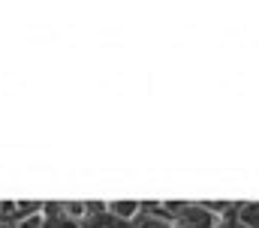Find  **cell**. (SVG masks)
I'll return each instance as SVG.
<instances>
[{
  "label": "cell",
  "instance_id": "obj_1",
  "mask_svg": "<svg viewBox=\"0 0 259 228\" xmlns=\"http://www.w3.org/2000/svg\"><path fill=\"white\" fill-rule=\"evenodd\" d=\"M223 219H217L202 201H184L178 207V213L172 216V225L175 228H217Z\"/></svg>",
  "mask_w": 259,
  "mask_h": 228
},
{
  "label": "cell",
  "instance_id": "obj_2",
  "mask_svg": "<svg viewBox=\"0 0 259 228\" xmlns=\"http://www.w3.org/2000/svg\"><path fill=\"white\" fill-rule=\"evenodd\" d=\"M106 216H109V219H115L118 225L130 228L139 216H142V201H127V198L106 201Z\"/></svg>",
  "mask_w": 259,
  "mask_h": 228
},
{
  "label": "cell",
  "instance_id": "obj_3",
  "mask_svg": "<svg viewBox=\"0 0 259 228\" xmlns=\"http://www.w3.org/2000/svg\"><path fill=\"white\" fill-rule=\"evenodd\" d=\"M130 228H175L172 219L160 210V201H142V216Z\"/></svg>",
  "mask_w": 259,
  "mask_h": 228
},
{
  "label": "cell",
  "instance_id": "obj_4",
  "mask_svg": "<svg viewBox=\"0 0 259 228\" xmlns=\"http://www.w3.org/2000/svg\"><path fill=\"white\" fill-rule=\"evenodd\" d=\"M58 210H61V219L72 222V225H88L91 222V210H88V201H58Z\"/></svg>",
  "mask_w": 259,
  "mask_h": 228
},
{
  "label": "cell",
  "instance_id": "obj_5",
  "mask_svg": "<svg viewBox=\"0 0 259 228\" xmlns=\"http://www.w3.org/2000/svg\"><path fill=\"white\" fill-rule=\"evenodd\" d=\"M232 222L238 228H259V201H238Z\"/></svg>",
  "mask_w": 259,
  "mask_h": 228
},
{
  "label": "cell",
  "instance_id": "obj_6",
  "mask_svg": "<svg viewBox=\"0 0 259 228\" xmlns=\"http://www.w3.org/2000/svg\"><path fill=\"white\" fill-rule=\"evenodd\" d=\"M18 216V201H0V225L12 222Z\"/></svg>",
  "mask_w": 259,
  "mask_h": 228
},
{
  "label": "cell",
  "instance_id": "obj_7",
  "mask_svg": "<svg viewBox=\"0 0 259 228\" xmlns=\"http://www.w3.org/2000/svg\"><path fill=\"white\" fill-rule=\"evenodd\" d=\"M84 228H124V225H118L115 219H109V216L103 213V216H94V219H91Z\"/></svg>",
  "mask_w": 259,
  "mask_h": 228
},
{
  "label": "cell",
  "instance_id": "obj_8",
  "mask_svg": "<svg viewBox=\"0 0 259 228\" xmlns=\"http://www.w3.org/2000/svg\"><path fill=\"white\" fill-rule=\"evenodd\" d=\"M49 228H81V225H72V222H66V219H52Z\"/></svg>",
  "mask_w": 259,
  "mask_h": 228
}]
</instances>
